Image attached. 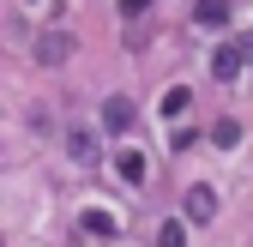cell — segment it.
I'll use <instances>...</instances> for the list:
<instances>
[{"label": "cell", "mask_w": 253, "mask_h": 247, "mask_svg": "<svg viewBox=\"0 0 253 247\" xmlns=\"http://www.w3.org/2000/svg\"><path fill=\"white\" fill-rule=\"evenodd\" d=\"M103 121H109V127H133V103H126V97H109Z\"/></svg>", "instance_id": "obj_6"}, {"label": "cell", "mask_w": 253, "mask_h": 247, "mask_svg": "<svg viewBox=\"0 0 253 247\" xmlns=\"http://www.w3.org/2000/svg\"><path fill=\"white\" fill-rule=\"evenodd\" d=\"M223 18H229L223 0H199V24H223Z\"/></svg>", "instance_id": "obj_7"}, {"label": "cell", "mask_w": 253, "mask_h": 247, "mask_svg": "<svg viewBox=\"0 0 253 247\" xmlns=\"http://www.w3.org/2000/svg\"><path fill=\"white\" fill-rule=\"evenodd\" d=\"M151 12V0H121V18H145Z\"/></svg>", "instance_id": "obj_10"}, {"label": "cell", "mask_w": 253, "mask_h": 247, "mask_svg": "<svg viewBox=\"0 0 253 247\" xmlns=\"http://www.w3.org/2000/svg\"><path fill=\"white\" fill-rule=\"evenodd\" d=\"M121 175H126V181H145V163L133 157V151H126V157H121Z\"/></svg>", "instance_id": "obj_9"}, {"label": "cell", "mask_w": 253, "mask_h": 247, "mask_svg": "<svg viewBox=\"0 0 253 247\" xmlns=\"http://www.w3.org/2000/svg\"><path fill=\"white\" fill-rule=\"evenodd\" d=\"M241 60H253V37H241V42H217V48H211V79H235Z\"/></svg>", "instance_id": "obj_1"}, {"label": "cell", "mask_w": 253, "mask_h": 247, "mask_svg": "<svg viewBox=\"0 0 253 247\" xmlns=\"http://www.w3.org/2000/svg\"><path fill=\"white\" fill-rule=\"evenodd\" d=\"M67 54H73V37H67V30H48V37L37 42V60H42V67H60Z\"/></svg>", "instance_id": "obj_2"}, {"label": "cell", "mask_w": 253, "mask_h": 247, "mask_svg": "<svg viewBox=\"0 0 253 247\" xmlns=\"http://www.w3.org/2000/svg\"><path fill=\"white\" fill-rule=\"evenodd\" d=\"M67 157H73V163H97V157H103V151H97V133H73V139H67Z\"/></svg>", "instance_id": "obj_4"}, {"label": "cell", "mask_w": 253, "mask_h": 247, "mask_svg": "<svg viewBox=\"0 0 253 247\" xmlns=\"http://www.w3.org/2000/svg\"><path fill=\"white\" fill-rule=\"evenodd\" d=\"M187 217H193V223H211L217 217V193L211 187H193V193H187Z\"/></svg>", "instance_id": "obj_3"}, {"label": "cell", "mask_w": 253, "mask_h": 247, "mask_svg": "<svg viewBox=\"0 0 253 247\" xmlns=\"http://www.w3.org/2000/svg\"><path fill=\"white\" fill-rule=\"evenodd\" d=\"M157 247H187V229L181 223H163V229H157Z\"/></svg>", "instance_id": "obj_8"}, {"label": "cell", "mask_w": 253, "mask_h": 247, "mask_svg": "<svg viewBox=\"0 0 253 247\" xmlns=\"http://www.w3.org/2000/svg\"><path fill=\"white\" fill-rule=\"evenodd\" d=\"M187 109H193V90H181V84H175V90H163V115H169V121H175V115H187Z\"/></svg>", "instance_id": "obj_5"}]
</instances>
